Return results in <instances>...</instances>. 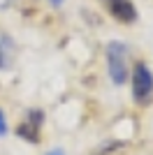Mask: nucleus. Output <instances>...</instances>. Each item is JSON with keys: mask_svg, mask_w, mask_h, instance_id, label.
<instances>
[{"mask_svg": "<svg viewBox=\"0 0 153 155\" xmlns=\"http://www.w3.org/2000/svg\"><path fill=\"white\" fill-rule=\"evenodd\" d=\"M132 95L139 104H148L153 97V72L146 63H137L132 70Z\"/></svg>", "mask_w": 153, "mask_h": 155, "instance_id": "obj_2", "label": "nucleus"}, {"mask_svg": "<svg viewBox=\"0 0 153 155\" xmlns=\"http://www.w3.org/2000/svg\"><path fill=\"white\" fill-rule=\"evenodd\" d=\"M7 132H9V127H7V118H5V114H2V109H0V137H7Z\"/></svg>", "mask_w": 153, "mask_h": 155, "instance_id": "obj_6", "label": "nucleus"}, {"mask_svg": "<svg viewBox=\"0 0 153 155\" xmlns=\"http://www.w3.org/2000/svg\"><path fill=\"white\" fill-rule=\"evenodd\" d=\"M104 2H107V0H104Z\"/></svg>", "mask_w": 153, "mask_h": 155, "instance_id": "obj_10", "label": "nucleus"}, {"mask_svg": "<svg viewBox=\"0 0 153 155\" xmlns=\"http://www.w3.org/2000/svg\"><path fill=\"white\" fill-rule=\"evenodd\" d=\"M107 70L114 86H123L130 77L127 67V44L123 42H109L107 44Z\"/></svg>", "mask_w": 153, "mask_h": 155, "instance_id": "obj_1", "label": "nucleus"}, {"mask_svg": "<svg viewBox=\"0 0 153 155\" xmlns=\"http://www.w3.org/2000/svg\"><path fill=\"white\" fill-rule=\"evenodd\" d=\"M107 5H109L111 16H116L123 23H132L137 19V9H134V5L130 0H107Z\"/></svg>", "mask_w": 153, "mask_h": 155, "instance_id": "obj_3", "label": "nucleus"}, {"mask_svg": "<svg viewBox=\"0 0 153 155\" xmlns=\"http://www.w3.org/2000/svg\"><path fill=\"white\" fill-rule=\"evenodd\" d=\"M42 118H44L42 111L32 109L30 114H28V120H25L23 125H19V134L23 137V139H28V141H35V139H37V130L42 127Z\"/></svg>", "mask_w": 153, "mask_h": 155, "instance_id": "obj_4", "label": "nucleus"}, {"mask_svg": "<svg viewBox=\"0 0 153 155\" xmlns=\"http://www.w3.org/2000/svg\"><path fill=\"white\" fill-rule=\"evenodd\" d=\"M16 60V42L9 35H0V70H9Z\"/></svg>", "mask_w": 153, "mask_h": 155, "instance_id": "obj_5", "label": "nucleus"}, {"mask_svg": "<svg viewBox=\"0 0 153 155\" xmlns=\"http://www.w3.org/2000/svg\"><path fill=\"white\" fill-rule=\"evenodd\" d=\"M46 155H65V150L63 148H53V150H49Z\"/></svg>", "mask_w": 153, "mask_h": 155, "instance_id": "obj_7", "label": "nucleus"}, {"mask_svg": "<svg viewBox=\"0 0 153 155\" xmlns=\"http://www.w3.org/2000/svg\"><path fill=\"white\" fill-rule=\"evenodd\" d=\"M9 5H12V0H0V9H7Z\"/></svg>", "mask_w": 153, "mask_h": 155, "instance_id": "obj_8", "label": "nucleus"}, {"mask_svg": "<svg viewBox=\"0 0 153 155\" xmlns=\"http://www.w3.org/2000/svg\"><path fill=\"white\" fill-rule=\"evenodd\" d=\"M49 2H51V7H60L65 0H49Z\"/></svg>", "mask_w": 153, "mask_h": 155, "instance_id": "obj_9", "label": "nucleus"}]
</instances>
